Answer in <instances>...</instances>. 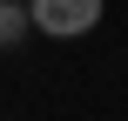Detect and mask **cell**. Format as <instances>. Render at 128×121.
I'll return each instance as SVG.
<instances>
[{
  "label": "cell",
  "mask_w": 128,
  "mask_h": 121,
  "mask_svg": "<svg viewBox=\"0 0 128 121\" xmlns=\"http://www.w3.org/2000/svg\"><path fill=\"white\" fill-rule=\"evenodd\" d=\"M34 34V13H27V0H0V54L7 47H20Z\"/></svg>",
  "instance_id": "obj_2"
},
{
  "label": "cell",
  "mask_w": 128,
  "mask_h": 121,
  "mask_svg": "<svg viewBox=\"0 0 128 121\" xmlns=\"http://www.w3.org/2000/svg\"><path fill=\"white\" fill-rule=\"evenodd\" d=\"M27 13H34V34H47V40H81V34L101 20V0H27Z\"/></svg>",
  "instance_id": "obj_1"
}]
</instances>
